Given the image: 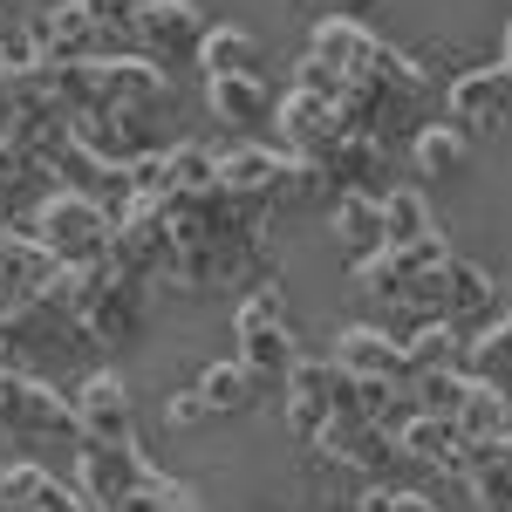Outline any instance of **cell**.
Returning a JSON list of instances; mask_svg holds the SVG:
<instances>
[{
	"instance_id": "cell-3",
	"label": "cell",
	"mask_w": 512,
	"mask_h": 512,
	"mask_svg": "<svg viewBox=\"0 0 512 512\" xmlns=\"http://www.w3.org/2000/svg\"><path fill=\"white\" fill-rule=\"evenodd\" d=\"M48 69V62H41ZM48 96L62 103V117H164L171 110V76L144 55H96V62H62L48 69Z\"/></svg>"
},
{
	"instance_id": "cell-7",
	"label": "cell",
	"mask_w": 512,
	"mask_h": 512,
	"mask_svg": "<svg viewBox=\"0 0 512 512\" xmlns=\"http://www.w3.org/2000/svg\"><path fill=\"white\" fill-rule=\"evenodd\" d=\"M212 185H226L233 198L260 205V212H274V205H287V198L321 192L315 164L280 158V151H260V144H239V151H226V158H212Z\"/></svg>"
},
{
	"instance_id": "cell-39",
	"label": "cell",
	"mask_w": 512,
	"mask_h": 512,
	"mask_svg": "<svg viewBox=\"0 0 512 512\" xmlns=\"http://www.w3.org/2000/svg\"><path fill=\"white\" fill-rule=\"evenodd\" d=\"M35 512H96V506H89L82 492H69V485H55V478H48V492L35 499Z\"/></svg>"
},
{
	"instance_id": "cell-4",
	"label": "cell",
	"mask_w": 512,
	"mask_h": 512,
	"mask_svg": "<svg viewBox=\"0 0 512 512\" xmlns=\"http://www.w3.org/2000/svg\"><path fill=\"white\" fill-rule=\"evenodd\" d=\"M55 294H62V308L76 315L82 342H96V349H130V342L144 335V321H151V287L117 274L110 260H96V267H62Z\"/></svg>"
},
{
	"instance_id": "cell-19",
	"label": "cell",
	"mask_w": 512,
	"mask_h": 512,
	"mask_svg": "<svg viewBox=\"0 0 512 512\" xmlns=\"http://www.w3.org/2000/svg\"><path fill=\"white\" fill-rule=\"evenodd\" d=\"M151 123L158 117H117V110H96V117H69V144L89 151L96 164H137L151 144Z\"/></svg>"
},
{
	"instance_id": "cell-40",
	"label": "cell",
	"mask_w": 512,
	"mask_h": 512,
	"mask_svg": "<svg viewBox=\"0 0 512 512\" xmlns=\"http://www.w3.org/2000/svg\"><path fill=\"white\" fill-rule=\"evenodd\" d=\"M328 7H342V21H362V14H376V0H328Z\"/></svg>"
},
{
	"instance_id": "cell-14",
	"label": "cell",
	"mask_w": 512,
	"mask_h": 512,
	"mask_svg": "<svg viewBox=\"0 0 512 512\" xmlns=\"http://www.w3.org/2000/svg\"><path fill=\"white\" fill-rule=\"evenodd\" d=\"M130 35L144 41V62H198V41H205V21H198L192 0H144Z\"/></svg>"
},
{
	"instance_id": "cell-36",
	"label": "cell",
	"mask_w": 512,
	"mask_h": 512,
	"mask_svg": "<svg viewBox=\"0 0 512 512\" xmlns=\"http://www.w3.org/2000/svg\"><path fill=\"white\" fill-rule=\"evenodd\" d=\"M355 512H437V506L424 499V492H403V485H376V492H369V499H362Z\"/></svg>"
},
{
	"instance_id": "cell-22",
	"label": "cell",
	"mask_w": 512,
	"mask_h": 512,
	"mask_svg": "<svg viewBox=\"0 0 512 512\" xmlns=\"http://www.w3.org/2000/svg\"><path fill=\"white\" fill-rule=\"evenodd\" d=\"M48 192H55V164L35 158V151H21V144H0V233H7L28 205H41Z\"/></svg>"
},
{
	"instance_id": "cell-24",
	"label": "cell",
	"mask_w": 512,
	"mask_h": 512,
	"mask_svg": "<svg viewBox=\"0 0 512 512\" xmlns=\"http://www.w3.org/2000/svg\"><path fill=\"white\" fill-rule=\"evenodd\" d=\"M458 478L472 485V499L485 512H512V437H478V444H465Z\"/></svg>"
},
{
	"instance_id": "cell-25",
	"label": "cell",
	"mask_w": 512,
	"mask_h": 512,
	"mask_svg": "<svg viewBox=\"0 0 512 512\" xmlns=\"http://www.w3.org/2000/svg\"><path fill=\"white\" fill-rule=\"evenodd\" d=\"M335 362H342L349 376H362V383H396V376H410V355H403V342H390L383 328H342Z\"/></svg>"
},
{
	"instance_id": "cell-35",
	"label": "cell",
	"mask_w": 512,
	"mask_h": 512,
	"mask_svg": "<svg viewBox=\"0 0 512 512\" xmlns=\"http://www.w3.org/2000/svg\"><path fill=\"white\" fill-rule=\"evenodd\" d=\"M35 28H21V21H0V69H35Z\"/></svg>"
},
{
	"instance_id": "cell-41",
	"label": "cell",
	"mask_w": 512,
	"mask_h": 512,
	"mask_svg": "<svg viewBox=\"0 0 512 512\" xmlns=\"http://www.w3.org/2000/svg\"><path fill=\"white\" fill-rule=\"evenodd\" d=\"M499 69H506V76H512V28H506V55H499Z\"/></svg>"
},
{
	"instance_id": "cell-42",
	"label": "cell",
	"mask_w": 512,
	"mask_h": 512,
	"mask_svg": "<svg viewBox=\"0 0 512 512\" xmlns=\"http://www.w3.org/2000/svg\"><path fill=\"white\" fill-rule=\"evenodd\" d=\"M7 369H14V355H7V335H0V376H7Z\"/></svg>"
},
{
	"instance_id": "cell-31",
	"label": "cell",
	"mask_w": 512,
	"mask_h": 512,
	"mask_svg": "<svg viewBox=\"0 0 512 512\" xmlns=\"http://www.w3.org/2000/svg\"><path fill=\"white\" fill-rule=\"evenodd\" d=\"M253 390H260V383H253V369H246V362H212V369H205V376H198V396H205V410H212V417H233V410H246V403H253Z\"/></svg>"
},
{
	"instance_id": "cell-2",
	"label": "cell",
	"mask_w": 512,
	"mask_h": 512,
	"mask_svg": "<svg viewBox=\"0 0 512 512\" xmlns=\"http://www.w3.org/2000/svg\"><path fill=\"white\" fill-rule=\"evenodd\" d=\"M164 226H171V287L205 294V287H226L246 280L260 267V233H267V212L233 198L226 185H192V192L164 198L158 205Z\"/></svg>"
},
{
	"instance_id": "cell-21",
	"label": "cell",
	"mask_w": 512,
	"mask_h": 512,
	"mask_svg": "<svg viewBox=\"0 0 512 512\" xmlns=\"http://www.w3.org/2000/svg\"><path fill=\"white\" fill-rule=\"evenodd\" d=\"M444 103H451V123L478 137V130H499L512 117V76L506 69H465V76L444 89Z\"/></svg>"
},
{
	"instance_id": "cell-23",
	"label": "cell",
	"mask_w": 512,
	"mask_h": 512,
	"mask_svg": "<svg viewBox=\"0 0 512 512\" xmlns=\"http://www.w3.org/2000/svg\"><path fill=\"white\" fill-rule=\"evenodd\" d=\"M396 458L431 465V472H458V465H465V431H458V424H444V417L410 410V417L396 424Z\"/></svg>"
},
{
	"instance_id": "cell-10",
	"label": "cell",
	"mask_w": 512,
	"mask_h": 512,
	"mask_svg": "<svg viewBox=\"0 0 512 512\" xmlns=\"http://www.w3.org/2000/svg\"><path fill=\"white\" fill-rule=\"evenodd\" d=\"M342 410H362V403H355V376L335 355H328V362H308V355H301V362L287 369V424L301 437H315L321 424L342 417Z\"/></svg>"
},
{
	"instance_id": "cell-44",
	"label": "cell",
	"mask_w": 512,
	"mask_h": 512,
	"mask_svg": "<svg viewBox=\"0 0 512 512\" xmlns=\"http://www.w3.org/2000/svg\"><path fill=\"white\" fill-rule=\"evenodd\" d=\"M0 76H7V69H0Z\"/></svg>"
},
{
	"instance_id": "cell-12",
	"label": "cell",
	"mask_w": 512,
	"mask_h": 512,
	"mask_svg": "<svg viewBox=\"0 0 512 512\" xmlns=\"http://www.w3.org/2000/svg\"><path fill=\"white\" fill-rule=\"evenodd\" d=\"M110 267L130 280H144V287H158L171 274V226H164L158 205H130L117 219V233H110Z\"/></svg>"
},
{
	"instance_id": "cell-26",
	"label": "cell",
	"mask_w": 512,
	"mask_h": 512,
	"mask_svg": "<svg viewBox=\"0 0 512 512\" xmlns=\"http://www.w3.org/2000/svg\"><path fill=\"white\" fill-rule=\"evenodd\" d=\"M205 103L212 117L233 123V130H267L274 123V96L260 76H205Z\"/></svg>"
},
{
	"instance_id": "cell-43",
	"label": "cell",
	"mask_w": 512,
	"mask_h": 512,
	"mask_svg": "<svg viewBox=\"0 0 512 512\" xmlns=\"http://www.w3.org/2000/svg\"><path fill=\"white\" fill-rule=\"evenodd\" d=\"M506 315H512V301H506Z\"/></svg>"
},
{
	"instance_id": "cell-38",
	"label": "cell",
	"mask_w": 512,
	"mask_h": 512,
	"mask_svg": "<svg viewBox=\"0 0 512 512\" xmlns=\"http://www.w3.org/2000/svg\"><path fill=\"white\" fill-rule=\"evenodd\" d=\"M76 7H89V14H96V21H103V28H130V21H137V7H144V0H76Z\"/></svg>"
},
{
	"instance_id": "cell-27",
	"label": "cell",
	"mask_w": 512,
	"mask_h": 512,
	"mask_svg": "<svg viewBox=\"0 0 512 512\" xmlns=\"http://www.w3.org/2000/svg\"><path fill=\"white\" fill-rule=\"evenodd\" d=\"M472 376V369H465ZM506 410H512V396L499 390V383H465V396H458V431H465V444H478V437H506Z\"/></svg>"
},
{
	"instance_id": "cell-9",
	"label": "cell",
	"mask_w": 512,
	"mask_h": 512,
	"mask_svg": "<svg viewBox=\"0 0 512 512\" xmlns=\"http://www.w3.org/2000/svg\"><path fill=\"white\" fill-rule=\"evenodd\" d=\"M444 260H451L444 233L410 239V246H376V253H362V260H355V287H362L369 301H410V294H417Z\"/></svg>"
},
{
	"instance_id": "cell-17",
	"label": "cell",
	"mask_w": 512,
	"mask_h": 512,
	"mask_svg": "<svg viewBox=\"0 0 512 512\" xmlns=\"http://www.w3.org/2000/svg\"><path fill=\"white\" fill-rule=\"evenodd\" d=\"M144 478H151V465L137 444H82V499L96 512H117Z\"/></svg>"
},
{
	"instance_id": "cell-6",
	"label": "cell",
	"mask_w": 512,
	"mask_h": 512,
	"mask_svg": "<svg viewBox=\"0 0 512 512\" xmlns=\"http://www.w3.org/2000/svg\"><path fill=\"white\" fill-rule=\"evenodd\" d=\"M239 362L253 369V383H287V369L301 362V342H294V321H287V287L274 280H260L253 294H246V308H239Z\"/></svg>"
},
{
	"instance_id": "cell-33",
	"label": "cell",
	"mask_w": 512,
	"mask_h": 512,
	"mask_svg": "<svg viewBox=\"0 0 512 512\" xmlns=\"http://www.w3.org/2000/svg\"><path fill=\"white\" fill-rule=\"evenodd\" d=\"M403 355H410V376H424V369H458L451 355H458V328L451 321H424L410 342H403Z\"/></svg>"
},
{
	"instance_id": "cell-32",
	"label": "cell",
	"mask_w": 512,
	"mask_h": 512,
	"mask_svg": "<svg viewBox=\"0 0 512 512\" xmlns=\"http://www.w3.org/2000/svg\"><path fill=\"white\" fill-rule=\"evenodd\" d=\"M335 233L349 239L355 253H376V246H383V198L342 192V198H335Z\"/></svg>"
},
{
	"instance_id": "cell-13",
	"label": "cell",
	"mask_w": 512,
	"mask_h": 512,
	"mask_svg": "<svg viewBox=\"0 0 512 512\" xmlns=\"http://www.w3.org/2000/svg\"><path fill=\"white\" fill-rule=\"evenodd\" d=\"M274 117H280V137H287V158H301V164H315L335 137L355 130V123L342 117V103H335V96H315V89H287Z\"/></svg>"
},
{
	"instance_id": "cell-18",
	"label": "cell",
	"mask_w": 512,
	"mask_h": 512,
	"mask_svg": "<svg viewBox=\"0 0 512 512\" xmlns=\"http://www.w3.org/2000/svg\"><path fill=\"white\" fill-rule=\"evenodd\" d=\"M103 41H110V28H103L89 7H76V0L48 7V14L35 21V55L48 62V69H62V62H96Z\"/></svg>"
},
{
	"instance_id": "cell-15",
	"label": "cell",
	"mask_w": 512,
	"mask_h": 512,
	"mask_svg": "<svg viewBox=\"0 0 512 512\" xmlns=\"http://www.w3.org/2000/svg\"><path fill=\"white\" fill-rule=\"evenodd\" d=\"M410 301H417V308H431V321H451V328H458L465 315L492 321V280H485V267H472V260H458V253H451V260H444V267H437Z\"/></svg>"
},
{
	"instance_id": "cell-16",
	"label": "cell",
	"mask_w": 512,
	"mask_h": 512,
	"mask_svg": "<svg viewBox=\"0 0 512 512\" xmlns=\"http://www.w3.org/2000/svg\"><path fill=\"white\" fill-rule=\"evenodd\" d=\"M76 424L82 444H137V403H130V383L123 376H89L76 390Z\"/></svg>"
},
{
	"instance_id": "cell-30",
	"label": "cell",
	"mask_w": 512,
	"mask_h": 512,
	"mask_svg": "<svg viewBox=\"0 0 512 512\" xmlns=\"http://www.w3.org/2000/svg\"><path fill=\"white\" fill-rule=\"evenodd\" d=\"M417 164H424L431 178H458V171L472 164V137H465L451 117H444V123H424V130H417Z\"/></svg>"
},
{
	"instance_id": "cell-11",
	"label": "cell",
	"mask_w": 512,
	"mask_h": 512,
	"mask_svg": "<svg viewBox=\"0 0 512 512\" xmlns=\"http://www.w3.org/2000/svg\"><path fill=\"white\" fill-rule=\"evenodd\" d=\"M321 458H335V465H349V472H390L396 465V424H376V417H362V410H342V417H328L315 437Z\"/></svg>"
},
{
	"instance_id": "cell-28",
	"label": "cell",
	"mask_w": 512,
	"mask_h": 512,
	"mask_svg": "<svg viewBox=\"0 0 512 512\" xmlns=\"http://www.w3.org/2000/svg\"><path fill=\"white\" fill-rule=\"evenodd\" d=\"M431 233H437V212L417 185L383 192V246H410V239H431Z\"/></svg>"
},
{
	"instance_id": "cell-5",
	"label": "cell",
	"mask_w": 512,
	"mask_h": 512,
	"mask_svg": "<svg viewBox=\"0 0 512 512\" xmlns=\"http://www.w3.org/2000/svg\"><path fill=\"white\" fill-rule=\"evenodd\" d=\"M110 233H117L110 205L69 192V185H55L35 205V239L55 253V267H96V260H110Z\"/></svg>"
},
{
	"instance_id": "cell-20",
	"label": "cell",
	"mask_w": 512,
	"mask_h": 512,
	"mask_svg": "<svg viewBox=\"0 0 512 512\" xmlns=\"http://www.w3.org/2000/svg\"><path fill=\"white\" fill-rule=\"evenodd\" d=\"M62 280V267H55V253L41 246V239L28 233H0V308H21V301H41L48 287Z\"/></svg>"
},
{
	"instance_id": "cell-29",
	"label": "cell",
	"mask_w": 512,
	"mask_h": 512,
	"mask_svg": "<svg viewBox=\"0 0 512 512\" xmlns=\"http://www.w3.org/2000/svg\"><path fill=\"white\" fill-rule=\"evenodd\" d=\"M198 69H205V76H253V69H260V41L246 35V28H205Z\"/></svg>"
},
{
	"instance_id": "cell-8",
	"label": "cell",
	"mask_w": 512,
	"mask_h": 512,
	"mask_svg": "<svg viewBox=\"0 0 512 512\" xmlns=\"http://www.w3.org/2000/svg\"><path fill=\"white\" fill-rule=\"evenodd\" d=\"M0 437H14V444H62V437H76L82 444L76 403L55 396V383H41L28 369H7L0 376Z\"/></svg>"
},
{
	"instance_id": "cell-37",
	"label": "cell",
	"mask_w": 512,
	"mask_h": 512,
	"mask_svg": "<svg viewBox=\"0 0 512 512\" xmlns=\"http://www.w3.org/2000/svg\"><path fill=\"white\" fill-rule=\"evenodd\" d=\"M205 417H212V410H205L198 390H178L171 403H164V424H171V431H192V424H205Z\"/></svg>"
},
{
	"instance_id": "cell-34",
	"label": "cell",
	"mask_w": 512,
	"mask_h": 512,
	"mask_svg": "<svg viewBox=\"0 0 512 512\" xmlns=\"http://www.w3.org/2000/svg\"><path fill=\"white\" fill-rule=\"evenodd\" d=\"M41 492H48V472L41 465H7L0 472V512H35Z\"/></svg>"
},
{
	"instance_id": "cell-1",
	"label": "cell",
	"mask_w": 512,
	"mask_h": 512,
	"mask_svg": "<svg viewBox=\"0 0 512 512\" xmlns=\"http://www.w3.org/2000/svg\"><path fill=\"white\" fill-rule=\"evenodd\" d=\"M308 55L335 76L342 117H349L355 130H369V137H383V144H390V130H403L410 110L431 96V76H424L410 55H396L390 41H376L362 21H315V48H308Z\"/></svg>"
}]
</instances>
